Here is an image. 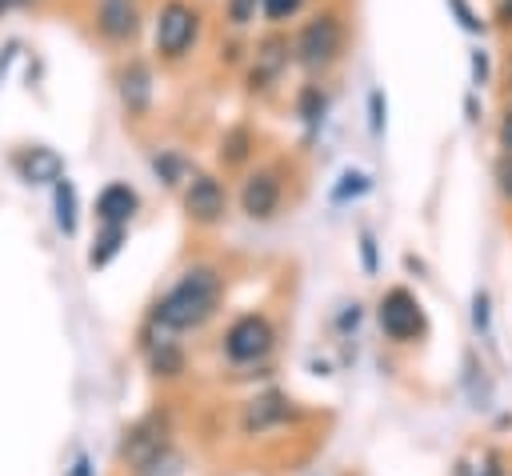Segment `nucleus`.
I'll list each match as a JSON object with an SVG mask.
<instances>
[{
  "label": "nucleus",
  "mask_w": 512,
  "mask_h": 476,
  "mask_svg": "<svg viewBox=\"0 0 512 476\" xmlns=\"http://www.w3.org/2000/svg\"><path fill=\"white\" fill-rule=\"evenodd\" d=\"M220 300V280L212 268H192L184 272V280L156 304V324L164 328H196L212 316Z\"/></svg>",
  "instance_id": "obj_1"
},
{
  "label": "nucleus",
  "mask_w": 512,
  "mask_h": 476,
  "mask_svg": "<svg viewBox=\"0 0 512 476\" xmlns=\"http://www.w3.org/2000/svg\"><path fill=\"white\" fill-rule=\"evenodd\" d=\"M344 52V20L336 12H316L292 40V60L304 72H324Z\"/></svg>",
  "instance_id": "obj_2"
},
{
  "label": "nucleus",
  "mask_w": 512,
  "mask_h": 476,
  "mask_svg": "<svg viewBox=\"0 0 512 476\" xmlns=\"http://www.w3.org/2000/svg\"><path fill=\"white\" fill-rule=\"evenodd\" d=\"M196 36H200V12L188 0H164L156 12V24H152L156 52L164 60H180L196 44Z\"/></svg>",
  "instance_id": "obj_3"
},
{
  "label": "nucleus",
  "mask_w": 512,
  "mask_h": 476,
  "mask_svg": "<svg viewBox=\"0 0 512 476\" xmlns=\"http://www.w3.org/2000/svg\"><path fill=\"white\" fill-rule=\"evenodd\" d=\"M380 328L392 336V340H416L424 332V312L416 304L412 292L404 288H392L384 300H380Z\"/></svg>",
  "instance_id": "obj_4"
},
{
  "label": "nucleus",
  "mask_w": 512,
  "mask_h": 476,
  "mask_svg": "<svg viewBox=\"0 0 512 476\" xmlns=\"http://www.w3.org/2000/svg\"><path fill=\"white\" fill-rule=\"evenodd\" d=\"M224 348H228L232 360H260V356L272 348V328H268L260 316H240V320L228 328Z\"/></svg>",
  "instance_id": "obj_5"
},
{
  "label": "nucleus",
  "mask_w": 512,
  "mask_h": 476,
  "mask_svg": "<svg viewBox=\"0 0 512 476\" xmlns=\"http://www.w3.org/2000/svg\"><path fill=\"white\" fill-rule=\"evenodd\" d=\"M224 204H228V196H224V184L216 180V176H192V184H188V192H184V208H188V216L192 220H200V224H216L220 216H224Z\"/></svg>",
  "instance_id": "obj_6"
},
{
  "label": "nucleus",
  "mask_w": 512,
  "mask_h": 476,
  "mask_svg": "<svg viewBox=\"0 0 512 476\" xmlns=\"http://www.w3.org/2000/svg\"><path fill=\"white\" fill-rule=\"evenodd\" d=\"M96 28H100V36L112 40V44L132 40L136 28H140L136 0H100V4H96Z\"/></svg>",
  "instance_id": "obj_7"
},
{
  "label": "nucleus",
  "mask_w": 512,
  "mask_h": 476,
  "mask_svg": "<svg viewBox=\"0 0 512 476\" xmlns=\"http://www.w3.org/2000/svg\"><path fill=\"white\" fill-rule=\"evenodd\" d=\"M116 84H120L124 112H128V116H144L148 104H152V72H148V64H144V60H128V64L120 68Z\"/></svg>",
  "instance_id": "obj_8"
},
{
  "label": "nucleus",
  "mask_w": 512,
  "mask_h": 476,
  "mask_svg": "<svg viewBox=\"0 0 512 476\" xmlns=\"http://www.w3.org/2000/svg\"><path fill=\"white\" fill-rule=\"evenodd\" d=\"M288 56H292V44H288L280 32L264 36V40L256 44V64H252V76H248L252 88H268V84H276V76L284 72Z\"/></svg>",
  "instance_id": "obj_9"
},
{
  "label": "nucleus",
  "mask_w": 512,
  "mask_h": 476,
  "mask_svg": "<svg viewBox=\"0 0 512 476\" xmlns=\"http://www.w3.org/2000/svg\"><path fill=\"white\" fill-rule=\"evenodd\" d=\"M276 204H280V180H276V172H256V176L244 180V188H240V208H244L252 220H268V216L276 212Z\"/></svg>",
  "instance_id": "obj_10"
},
{
  "label": "nucleus",
  "mask_w": 512,
  "mask_h": 476,
  "mask_svg": "<svg viewBox=\"0 0 512 476\" xmlns=\"http://www.w3.org/2000/svg\"><path fill=\"white\" fill-rule=\"evenodd\" d=\"M16 172L28 184H56L64 176V160H60V152H52L44 144H32V148H24L16 156Z\"/></svg>",
  "instance_id": "obj_11"
},
{
  "label": "nucleus",
  "mask_w": 512,
  "mask_h": 476,
  "mask_svg": "<svg viewBox=\"0 0 512 476\" xmlns=\"http://www.w3.org/2000/svg\"><path fill=\"white\" fill-rule=\"evenodd\" d=\"M132 212H136V192H132L128 184H108V188L96 196V216H100V224H124Z\"/></svg>",
  "instance_id": "obj_12"
},
{
  "label": "nucleus",
  "mask_w": 512,
  "mask_h": 476,
  "mask_svg": "<svg viewBox=\"0 0 512 476\" xmlns=\"http://www.w3.org/2000/svg\"><path fill=\"white\" fill-rule=\"evenodd\" d=\"M284 416H288L284 396H280V392H268V396H256V400L248 404L244 428H248V432H264L268 424H276V420H284Z\"/></svg>",
  "instance_id": "obj_13"
},
{
  "label": "nucleus",
  "mask_w": 512,
  "mask_h": 476,
  "mask_svg": "<svg viewBox=\"0 0 512 476\" xmlns=\"http://www.w3.org/2000/svg\"><path fill=\"white\" fill-rule=\"evenodd\" d=\"M56 224L64 228V236H72L76 232V188H72V180H56Z\"/></svg>",
  "instance_id": "obj_14"
},
{
  "label": "nucleus",
  "mask_w": 512,
  "mask_h": 476,
  "mask_svg": "<svg viewBox=\"0 0 512 476\" xmlns=\"http://www.w3.org/2000/svg\"><path fill=\"white\" fill-rule=\"evenodd\" d=\"M120 244H124V224H104V232H100V240H96V248H92V256H88V264H92V268L108 264V260L120 252Z\"/></svg>",
  "instance_id": "obj_15"
},
{
  "label": "nucleus",
  "mask_w": 512,
  "mask_h": 476,
  "mask_svg": "<svg viewBox=\"0 0 512 476\" xmlns=\"http://www.w3.org/2000/svg\"><path fill=\"white\" fill-rule=\"evenodd\" d=\"M220 156H224L228 164H240V160L248 156V128H232V132L224 136V148H220Z\"/></svg>",
  "instance_id": "obj_16"
},
{
  "label": "nucleus",
  "mask_w": 512,
  "mask_h": 476,
  "mask_svg": "<svg viewBox=\"0 0 512 476\" xmlns=\"http://www.w3.org/2000/svg\"><path fill=\"white\" fill-rule=\"evenodd\" d=\"M360 192H368V176H364V172H352V168H348V172L340 176V184L332 188V200L340 204V200H348V196H360Z\"/></svg>",
  "instance_id": "obj_17"
},
{
  "label": "nucleus",
  "mask_w": 512,
  "mask_h": 476,
  "mask_svg": "<svg viewBox=\"0 0 512 476\" xmlns=\"http://www.w3.org/2000/svg\"><path fill=\"white\" fill-rule=\"evenodd\" d=\"M320 112H324V92H320L316 84H308V88L300 92V116H304L308 124H316Z\"/></svg>",
  "instance_id": "obj_18"
},
{
  "label": "nucleus",
  "mask_w": 512,
  "mask_h": 476,
  "mask_svg": "<svg viewBox=\"0 0 512 476\" xmlns=\"http://www.w3.org/2000/svg\"><path fill=\"white\" fill-rule=\"evenodd\" d=\"M224 12H228V20H232L236 28H244V24H252V20H256L260 0H228V4H224Z\"/></svg>",
  "instance_id": "obj_19"
},
{
  "label": "nucleus",
  "mask_w": 512,
  "mask_h": 476,
  "mask_svg": "<svg viewBox=\"0 0 512 476\" xmlns=\"http://www.w3.org/2000/svg\"><path fill=\"white\" fill-rule=\"evenodd\" d=\"M300 4H304V0H260V12H264L272 24H280V20L296 16V12H300Z\"/></svg>",
  "instance_id": "obj_20"
},
{
  "label": "nucleus",
  "mask_w": 512,
  "mask_h": 476,
  "mask_svg": "<svg viewBox=\"0 0 512 476\" xmlns=\"http://www.w3.org/2000/svg\"><path fill=\"white\" fill-rule=\"evenodd\" d=\"M384 112H388L384 92H380V88H372V92H368V128H372V136H380V132H384Z\"/></svg>",
  "instance_id": "obj_21"
},
{
  "label": "nucleus",
  "mask_w": 512,
  "mask_h": 476,
  "mask_svg": "<svg viewBox=\"0 0 512 476\" xmlns=\"http://www.w3.org/2000/svg\"><path fill=\"white\" fill-rule=\"evenodd\" d=\"M448 8L456 12V20H460V28H464V32H484V20L472 12V4H468V0H448Z\"/></svg>",
  "instance_id": "obj_22"
},
{
  "label": "nucleus",
  "mask_w": 512,
  "mask_h": 476,
  "mask_svg": "<svg viewBox=\"0 0 512 476\" xmlns=\"http://www.w3.org/2000/svg\"><path fill=\"white\" fill-rule=\"evenodd\" d=\"M472 84H476V88L488 84V52H484V48L472 52Z\"/></svg>",
  "instance_id": "obj_23"
},
{
  "label": "nucleus",
  "mask_w": 512,
  "mask_h": 476,
  "mask_svg": "<svg viewBox=\"0 0 512 476\" xmlns=\"http://www.w3.org/2000/svg\"><path fill=\"white\" fill-rule=\"evenodd\" d=\"M460 476H500L496 456H484V464H460Z\"/></svg>",
  "instance_id": "obj_24"
},
{
  "label": "nucleus",
  "mask_w": 512,
  "mask_h": 476,
  "mask_svg": "<svg viewBox=\"0 0 512 476\" xmlns=\"http://www.w3.org/2000/svg\"><path fill=\"white\" fill-rule=\"evenodd\" d=\"M156 368H160L164 376H176V372H180V352H172V348L156 352Z\"/></svg>",
  "instance_id": "obj_25"
},
{
  "label": "nucleus",
  "mask_w": 512,
  "mask_h": 476,
  "mask_svg": "<svg viewBox=\"0 0 512 476\" xmlns=\"http://www.w3.org/2000/svg\"><path fill=\"white\" fill-rule=\"evenodd\" d=\"M156 172H164V180L176 184V176H180V160H176V156H156Z\"/></svg>",
  "instance_id": "obj_26"
},
{
  "label": "nucleus",
  "mask_w": 512,
  "mask_h": 476,
  "mask_svg": "<svg viewBox=\"0 0 512 476\" xmlns=\"http://www.w3.org/2000/svg\"><path fill=\"white\" fill-rule=\"evenodd\" d=\"M472 324L488 328V296L484 292H476V300H472Z\"/></svg>",
  "instance_id": "obj_27"
},
{
  "label": "nucleus",
  "mask_w": 512,
  "mask_h": 476,
  "mask_svg": "<svg viewBox=\"0 0 512 476\" xmlns=\"http://www.w3.org/2000/svg\"><path fill=\"white\" fill-rule=\"evenodd\" d=\"M500 148L512 156V104L504 108V120H500Z\"/></svg>",
  "instance_id": "obj_28"
},
{
  "label": "nucleus",
  "mask_w": 512,
  "mask_h": 476,
  "mask_svg": "<svg viewBox=\"0 0 512 476\" xmlns=\"http://www.w3.org/2000/svg\"><path fill=\"white\" fill-rule=\"evenodd\" d=\"M496 24L512 28V0H496Z\"/></svg>",
  "instance_id": "obj_29"
},
{
  "label": "nucleus",
  "mask_w": 512,
  "mask_h": 476,
  "mask_svg": "<svg viewBox=\"0 0 512 476\" xmlns=\"http://www.w3.org/2000/svg\"><path fill=\"white\" fill-rule=\"evenodd\" d=\"M360 252H364V268L372 272V268H376V244H372V236L360 240Z\"/></svg>",
  "instance_id": "obj_30"
},
{
  "label": "nucleus",
  "mask_w": 512,
  "mask_h": 476,
  "mask_svg": "<svg viewBox=\"0 0 512 476\" xmlns=\"http://www.w3.org/2000/svg\"><path fill=\"white\" fill-rule=\"evenodd\" d=\"M496 176H500V188H504V196H512V156L500 164V172H496Z\"/></svg>",
  "instance_id": "obj_31"
},
{
  "label": "nucleus",
  "mask_w": 512,
  "mask_h": 476,
  "mask_svg": "<svg viewBox=\"0 0 512 476\" xmlns=\"http://www.w3.org/2000/svg\"><path fill=\"white\" fill-rule=\"evenodd\" d=\"M28 4H36V0H0V12H8V8H28Z\"/></svg>",
  "instance_id": "obj_32"
},
{
  "label": "nucleus",
  "mask_w": 512,
  "mask_h": 476,
  "mask_svg": "<svg viewBox=\"0 0 512 476\" xmlns=\"http://www.w3.org/2000/svg\"><path fill=\"white\" fill-rule=\"evenodd\" d=\"M508 80H512V60H508Z\"/></svg>",
  "instance_id": "obj_33"
}]
</instances>
